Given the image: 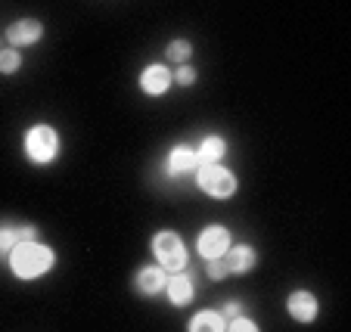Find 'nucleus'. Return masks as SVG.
<instances>
[{
    "label": "nucleus",
    "mask_w": 351,
    "mask_h": 332,
    "mask_svg": "<svg viewBox=\"0 0 351 332\" xmlns=\"http://www.w3.org/2000/svg\"><path fill=\"white\" fill-rule=\"evenodd\" d=\"M7 267L16 279L22 283H32V279H40L56 267V252L47 242H38V236L32 240H22L10 248L7 255Z\"/></svg>",
    "instance_id": "f257e3e1"
},
{
    "label": "nucleus",
    "mask_w": 351,
    "mask_h": 332,
    "mask_svg": "<svg viewBox=\"0 0 351 332\" xmlns=\"http://www.w3.org/2000/svg\"><path fill=\"white\" fill-rule=\"evenodd\" d=\"M22 149H25V159L38 168H47L53 165L60 159V149H62V137L53 125H47V121H38L25 131L22 137Z\"/></svg>",
    "instance_id": "f03ea898"
},
{
    "label": "nucleus",
    "mask_w": 351,
    "mask_h": 332,
    "mask_svg": "<svg viewBox=\"0 0 351 332\" xmlns=\"http://www.w3.org/2000/svg\"><path fill=\"white\" fill-rule=\"evenodd\" d=\"M196 186L206 196H212V199H230V196H237L239 180L227 165L215 162V165H199L196 168Z\"/></svg>",
    "instance_id": "7ed1b4c3"
},
{
    "label": "nucleus",
    "mask_w": 351,
    "mask_h": 332,
    "mask_svg": "<svg viewBox=\"0 0 351 332\" xmlns=\"http://www.w3.org/2000/svg\"><path fill=\"white\" fill-rule=\"evenodd\" d=\"M149 248H153V255H156V264H162L168 273L186 270L190 255H186V246H184V240H180V233L159 230L153 236V242H149Z\"/></svg>",
    "instance_id": "20e7f679"
},
{
    "label": "nucleus",
    "mask_w": 351,
    "mask_h": 332,
    "mask_svg": "<svg viewBox=\"0 0 351 332\" xmlns=\"http://www.w3.org/2000/svg\"><path fill=\"white\" fill-rule=\"evenodd\" d=\"M230 246H233V236H230V230H227L224 224H208V227H202L199 236H196V252H199V258L202 261L221 258Z\"/></svg>",
    "instance_id": "39448f33"
},
{
    "label": "nucleus",
    "mask_w": 351,
    "mask_h": 332,
    "mask_svg": "<svg viewBox=\"0 0 351 332\" xmlns=\"http://www.w3.org/2000/svg\"><path fill=\"white\" fill-rule=\"evenodd\" d=\"M286 314H289L295 323H314L320 314V301L311 289H292L286 295Z\"/></svg>",
    "instance_id": "423d86ee"
},
{
    "label": "nucleus",
    "mask_w": 351,
    "mask_h": 332,
    "mask_svg": "<svg viewBox=\"0 0 351 332\" xmlns=\"http://www.w3.org/2000/svg\"><path fill=\"white\" fill-rule=\"evenodd\" d=\"M174 78H171V68L162 66V62H149V66H143V72H140V90L146 93V97H165L168 90H171Z\"/></svg>",
    "instance_id": "0eeeda50"
},
{
    "label": "nucleus",
    "mask_w": 351,
    "mask_h": 332,
    "mask_svg": "<svg viewBox=\"0 0 351 332\" xmlns=\"http://www.w3.org/2000/svg\"><path fill=\"white\" fill-rule=\"evenodd\" d=\"M196 168H199L196 146L178 143V146L165 155V174H168V177H184V174H193Z\"/></svg>",
    "instance_id": "6e6552de"
},
{
    "label": "nucleus",
    "mask_w": 351,
    "mask_h": 332,
    "mask_svg": "<svg viewBox=\"0 0 351 332\" xmlns=\"http://www.w3.org/2000/svg\"><path fill=\"white\" fill-rule=\"evenodd\" d=\"M224 264H227L230 277H245V273H252L255 264H258V252H255L252 246L239 242V246H230L224 252Z\"/></svg>",
    "instance_id": "1a4fd4ad"
},
{
    "label": "nucleus",
    "mask_w": 351,
    "mask_h": 332,
    "mask_svg": "<svg viewBox=\"0 0 351 332\" xmlns=\"http://www.w3.org/2000/svg\"><path fill=\"white\" fill-rule=\"evenodd\" d=\"M44 38L40 19H16L7 25V44L10 47H32Z\"/></svg>",
    "instance_id": "9d476101"
},
{
    "label": "nucleus",
    "mask_w": 351,
    "mask_h": 332,
    "mask_svg": "<svg viewBox=\"0 0 351 332\" xmlns=\"http://www.w3.org/2000/svg\"><path fill=\"white\" fill-rule=\"evenodd\" d=\"M165 295L174 307H186L193 298H196V283H193L190 273L178 270V273H168V283H165Z\"/></svg>",
    "instance_id": "9b49d317"
},
{
    "label": "nucleus",
    "mask_w": 351,
    "mask_h": 332,
    "mask_svg": "<svg viewBox=\"0 0 351 332\" xmlns=\"http://www.w3.org/2000/svg\"><path fill=\"white\" fill-rule=\"evenodd\" d=\"M165 283H168V270L162 264H143L137 273H134V286H137L140 295L165 292Z\"/></svg>",
    "instance_id": "f8f14e48"
},
{
    "label": "nucleus",
    "mask_w": 351,
    "mask_h": 332,
    "mask_svg": "<svg viewBox=\"0 0 351 332\" xmlns=\"http://www.w3.org/2000/svg\"><path fill=\"white\" fill-rule=\"evenodd\" d=\"M32 236H38L34 224H0V258H7L16 242L32 240Z\"/></svg>",
    "instance_id": "ddd939ff"
},
{
    "label": "nucleus",
    "mask_w": 351,
    "mask_h": 332,
    "mask_svg": "<svg viewBox=\"0 0 351 332\" xmlns=\"http://www.w3.org/2000/svg\"><path fill=\"white\" fill-rule=\"evenodd\" d=\"M190 332H227V317L215 307H206V311H196L186 323Z\"/></svg>",
    "instance_id": "4468645a"
},
{
    "label": "nucleus",
    "mask_w": 351,
    "mask_h": 332,
    "mask_svg": "<svg viewBox=\"0 0 351 332\" xmlns=\"http://www.w3.org/2000/svg\"><path fill=\"white\" fill-rule=\"evenodd\" d=\"M196 155H199V165H215V162H221L227 155V140L221 133H208L196 146Z\"/></svg>",
    "instance_id": "2eb2a0df"
},
{
    "label": "nucleus",
    "mask_w": 351,
    "mask_h": 332,
    "mask_svg": "<svg viewBox=\"0 0 351 332\" xmlns=\"http://www.w3.org/2000/svg\"><path fill=\"white\" fill-rule=\"evenodd\" d=\"M165 56H168V62H174V66H180V62H190V56H193V44H190V40H184V38L168 40Z\"/></svg>",
    "instance_id": "dca6fc26"
},
{
    "label": "nucleus",
    "mask_w": 351,
    "mask_h": 332,
    "mask_svg": "<svg viewBox=\"0 0 351 332\" xmlns=\"http://www.w3.org/2000/svg\"><path fill=\"white\" fill-rule=\"evenodd\" d=\"M22 68V53L19 47H0V75H16Z\"/></svg>",
    "instance_id": "f3484780"
},
{
    "label": "nucleus",
    "mask_w": 351,
    "mask_h": 332,
    "mask_svg": "<svg viewBox=\"0 0 351 332\" xmlns=\"http://www.w3.org/2000/svg\"><path fill=\"white\" fill-rule=\"evenodd\" d=\"M171 78H174V84L178 87H193L196 84V78H199V72L190 66V62H180V66L171 72Z\"/></svg>",
    "instance_id": "a211bd4d"
},
{
    "label": "nucleus",
    "mask_w": 351,
    "mask_h": 332,
    "mask_svg": "<svg viewBox=\"0 0 351 332\" xmlns=\"http://www.w3.org/2000/svg\"><path fill=\"white\" fill-rule=\"evenodd\" d=\"M227 329L230 332H258V323L252 317H245V314H237V317L227 320Z\"/></svg>",
    "instance_id": "6ab92c4d"
},
{
    "label": "nucleus",
    "mask_w": 351,
    "mask_h": 332,
    "mask_svg": "<svg viewBox=\"0 0 351 332\" xmlns=\"http://www.w3.org/2000/svg\"><path fill=\"white\" fill-rule=\"evenodd\" d=\"M206 273H208V279H215V283H221V279L230 277V273H227V264H224V255H221V258H208Z\"/></svg>",
    "instance_id": "aec40b11"
},
{
    "label": "nucleus",
    "mask_w": 351,
    "mask_h": 332,
    "mask_svg": "<svg viewBox=\"0 0 351 332\" xmlns=\"http://www.w3.org/2000/svg\"><path fill=\"white\" fill-rule=\"evenodd\" d=\"M221 314H224V317L230 320V317H237V314H243V305H239V301H224V307H221Z\"/></svg>",
    "instance_id": "412c9836"
},
{
    "label": "nucleus",
    "mask_w": 351,
    "mask_h": 332,
    "mask_svg": "<svg viewBox=\"0 0 351 332\" xmlns=\"http://www.w3.org/2000/svg\"><path fill=\"white\" fill-rule=\"evenodd\" d=\"M0 47H3V44H0Z\"/></svg>",
    "instance_id": "4be33fe9"
}]
</instances>
